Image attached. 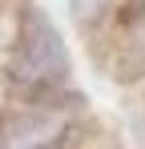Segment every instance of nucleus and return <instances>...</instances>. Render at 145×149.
<instances>
[{
    "instance_id": "7ed1b4c3",
    "label": "nucleus",
    "mask_w": 145,
    "mask_h": 149,
    "mask_svg": "<svg viewBox=\"0 0 145 149\" xmlns=\"http://www.w3.org/2000/svg\"><path fill=\"white\" fill-rule=\"evenodd\" d=\"M105 4L109 0H72V12H77V20H97L105 12Z\"/></svg>"
},
{
    "instance_id": "f257e3e1",
    "label": "nucleus",
    "mask_w": 145,
    "mask_h": 149,
    "mask_svg": "<svg viewBox=\"0 0 145 149\" xmlns=\"http://www.w3.org/2000/svg\"><path fill=\"white\" fill-rule=\"evenodd\" d=\"M8 73L32 101H52V93L69 81V49L61 28L48 20L36 4H28L16 24V45Z\"/></svg>"
},
{
    "instance_id": "20e7f679",
    "label": "nucleus",
    "mask_w": 145,
    "mask_h": 149,
    "mask_svg": "<svg viewBox=\"0 0 145 149\" xmlns=\"http://www.w3.org/2000/svg\"><path fill=\"white\" fill-rule=\"evenodd\" d=\"M145 16V0H121V20L125 24H137Z\"/></svg>"
},
{
    "instance_id": "f03ea898",
    "label": "nucleus",
    "mask_w": 145,
    "mask_h": 149,
    "mask_svg": "<svg viewBox=\"0 0 145 149\" xmlns=\"http://www.w3.org/2000/svg\"><path fill=\"white\" fill-rule=\"evenodd\" d=\"M65 137V125L56 117H45V113H20L12 117L8 129H4V149H56Z\"/></svg>"
}]
</instances>
